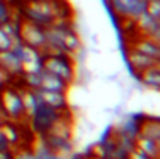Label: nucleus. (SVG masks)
Here are the masks:
<instances>
[{
    "label": "nucleus",
    "mask_w": 160,
    "mask_h": 159,
    "mask_svg": "<svg viewBox=\"0 0 160 159\" xmlns=\"http://www.w3.org/2000/svg\"><path fill=\"white\" fill-rule=\"evenodd\" d=\"M19 14L40 26L67 21L74 17V10L67 0H19Z\"/></svg>",
    "instance_id": "obj_1"
},
{
    "label": "nucleus",
    "mask_w": 160,
    "mask_h": 159,
    "mask_svg": "<svg viewBox=\"0 0 160 159\" xmlns=\"http://www.w3.org/2000/svg\"><path fill=\"white\" fill-rule=\"evenodd\" d=\"M0 112L5 121L12 123H28L24 118V109H22V100L19 93V86L14 81L9 80L0 83Z\"/></svg>",
    "instance_id": "obj_2"
},
{
    "label": "nucleus",
    "mask_w": 160,
    "mask_h": 159,
    "mask_svg": "<svg viewBox=\"0 0 160 159\" xmlns=\"http://www.w3.org/2000/svg\"><path fill=\"white\" fill-rule=\"evenodd\" d=\"M43 69L52 74L59 76L67 85H74L78 78V62L69 54H59V55H43L42 62Z\"/></svg>",
    "instance_id": "obj_3"
},
{
    "label": "nucleus",
    "mask_w": 160,
    "mask_h": 159,
    "mask_svg": "<svg viewBox=\"0 0 160 159\" xmlns=\"http://www.w3.org/2000/svg\"><path fill=\"white\" fill-rule=\"evenodd\" d=\"M110 14L117 21L134 19L145 10L146 0H105Z\"/></svg>",
    "instance_id": "obj_4"
},
{
    "label": "nucleus",
    "mask_w": 160,
    "mask_h": 159,
    "mask_svg": "<svg viewBox=\"0 0 160 159\" xmlns=\"http://www.w3.org/2000/svg\"><path fill=\"white\" fill-rule=\"evenodd\" d=\"M19 40L21 43L42 50L45 45V26H40L29 19L19 17Z\"/></svg>",
    "instance_id": "obj_5"
},
{
    "label": "nucleus",
    "mask_w": 160,
    "mask_h": 159,
    "mask_svg": "<svg viewBox=\"0 0 160 159\" xmlns=\"http://www.w3.org/2000/svg\"><path fill=\"white\" fill-rule=\"evenodd\" d=\"M122 47L124 48H134V50L146 54L153 59L160 61V41L153 40L148 36H141V35H129V36L122 38Z\"/></svg>",
    "instance_id": "obj_6"
},
{
    "label": "nucleus",
    "mask_w": 160,
    "mask_h": 159,
    "mask_svg": "<svg viewBox=\"0 0 160 159\" xmlns=\"http://www.w3.org/2000/svg\"><path fill=\"white\" fill-rule=\"evenodd\" d=\"M21 61V73H40L43 69V52L35 47L21 43L18 48H14Z\"/></svg>",
    "instance_id": "obj_7"
},
{
    "label": "nucleus",
    "mask_w": 160,
    "mask_h": 159,
    "mask_svg": "<svg viewBox=\"0 0 160 159\" xmlns=\"http://www.w3.org/2000/svg\"><path fill=\"white\" fill-rule=\"evenodd\" d=\"M132 33L134 35H141V36H148L153 40L160 41V21L153 19L152 16L143 10L139 16H136L132 19Z\"/></svg>",
    "instance_id": "obj_8"
},
{
    "label": "nucleus",
    "mask_w": 160,
    "mask_h": 159,
    "mask_svg": "<svg viewBox=\"0 0 160 159\" xmlns=\"http://www.w3.org/2000/svg\"><path fill=\"white\" fill-rule=\"evenodd\" d=\"M38 93L40 104L48 109H53L57 112H66V111L71 109L69 106V95L66 92H53V90H36Z\"/></svg>",
    "instance_id": "obj_9"
},
{
    "label": "nucleus",
    "mask_w": 160,
    "mask_h": 159,
    "mask_svg": "<svg viewBox=\"0 0 160 159\" xmlns=\"http://www.w3.org/2000/svg\"><path fill=\"white\" fill-rule=\"evenodd\" d=\"M0 74L11 81L21 74V61L14 48L0 50Z\"/></svg>",
    "instance_id": "obj_10"
},
{
    "label": "nucleus",
    "mask_w": 160,
    "mask_h": 159,
    "mask_svg": "<svg viewBox=\"0 0 160 159\" xmlns=\"http://www.w3.org/2000/svg\"><path fill=\"white\" fill-rule=\"evenodd\" d=\"M124 61H126V66L129 68L132 76L141 73L143 69L150 68V66H155L160 62L158 59H153L146 54H141V52L134 50V48H124Z\"/></svg>",
    "instance_id": "obj_11"
},
{
    "label": "nucleus",
    "mask_w": 160,
    "mask_h": 159,
    "mask_svg": "<svg viewBox=\"0 0 160 159\" xmlns=\"http://www.w3.org/2000/svg\"><path fill=\"white\" fill-rule=\"evenodd\" d=\"M0 135L5 145H9L11 149H16L19 145H28L22 140V131L19 123H12V121H4L0 124Z\"/></svg>",
    "instance_id": "obj_12"
},
{
    "label": "nucleus",
    "mask_w": 160,
    "mask_h": 159,
    "mask_svg": "<svg viewBox=\"0 0 160 159\" xmlns=\"http://www.w3.org/2000/svg\"><path fill=\"white\" fill-rule=\"evenodd\" d=\"M134 78L138 80V83L143 88L150 90V92H160V62L143 69L141 73L134 74Z\"/></svg>",
    "instance_id": "obj_13"
},
{
    "label": "nucleus",
    "mask_w": 160,
    "mask_h": 159,
    "mask_svg": "<svg viewBox=\"0 0 160 159\" xmlns=\"http://www.w3.org/2000/svg\"><path fill=\"white\" fill-rule=\"evenodd\" d=\"M19 86V85H18ZM19 93H21V100H22V109H24V118L31 119L36 114V111L40 109V99L36 90H29V88H22L19 86Z\"/></svg>",
    "instance_id": "obj_14"
},
{
    "label": "nucleus",
    "mask_w": 160,
    "mask_h": 159,
    "mask_svg": "<svg viewBox=\"0 0 160 159\" xmlns=\"http://www.w3.org/2000/svg\"><path fill=\"white\" fill-rule=\"evenodd\" d=\"M40 88L43 90H53V92H69L71 85H67L64 80H60L59 76L52 74V73L42 69L40 73Z\"/></svg>",
    "instance_id": "obj_15"
},
{
    "label": "nucleus",
    "mask_w": 160,
    "mask_h": 159,
    "mask_svg": "<svg viewBox=\"0 0 160 159\" xmlns=\"http://www.w3.org/2000/svg\"><path fill=\"white\" fill-rule=\"evenodd\" d=\"M132 145L136 149H139L143 154H146L150 159H160V142L141 137V135H136L134 140H132Z\"/></svg>",
    "instance_id": "obj_16"
},
{
    "label": "nucleus",
    "mask_w": 160,
    "mask_h": 159,
    "mask_svg": "<svg viewBox=\"0 0 160 159\" xmlns=\"http://www.w3.org/2000/svg\"><path fill=\"white\" fill-rule=\"evenodd\" d=\"M145 12L152 16L153 19L160 21V0H146Z\"/></svg>",
    "instance_id": "obj_17"
},
{
    "label": "nucleus",
    "mask_w": 160,
    "mask_h": 159,
    "mask_svg": "<svg viewBox=\"0 0 160 159\" xmlns=\"http://www.w3.org/2000/svg\"><path fill=\"white\" fill-rule=\"evenodd\" d=\"M14 16V10H12V5L9 3V0H0V24L9 21Z\"/></svg>",
    "instance_id": "obj_18"
},
{
    "label": "nucleus",
    "mask_w": 160,
    "mask_h": 159,
    "mask_svg": "<svg viewBox=\"0 0 160 159\" xmlns=\"http://www.w3.org/2000/svg\"><path fill=\"white\" fill-rule=\"evenodd\" d=\"M126 159H150V157L146 154H143L139 149H136L134 145H132V147L126 152Z\"/></svg>",
    "instance_id": "obj_19"
},
{
    "label": "nucleus",
    "mask_w": 160,
    "mask_h": 159,
    "mask_svg": "<svg viewBox=\"0 0 160 159\" xmlns=\"http://www.w3.org/2000/svg\"><path fill=\"white\" fill-rule=\"evenodd\" d=\"M5 48H12V40L5 35V31L0 28V50H5Z\"/></svg>",
    "instance_id": "obj_20"
},
{
    "label": "nucleus",
    "mask_w": 160,
    "mask_h": 159,
    "mask_svg": "<svg viewBox=\"0 0 160 159\" xmlns=\"http://www.w3.org/2000/svg\"><path fill=\"white\" fill-rule=\"evenodd\" d=\"M0 159H12V149L9 145H0Z\"/></svg>",
    "instance_id": "obj_21"
},
{
    "label": "nucleus",
    "mask_w": 160,
    "mask_h": 159,
    "mask_svg": "<svg viewBox=\"0 0 160 159\" xmlns=\"http://www.w3.org/2000/svg\"><path fill=\"white\" fill-rule=\"evenodd\" d=\"M88 159H103V157H95V156H90V154H88Z\"/></svg>",
    "instance_id": "obj_22"
},
{
    "label": "nucleus",
    "mask_w": 160,
    "mask_h": 159,
    "mask_svg": "<svg viewBox=\"0 0 160 159\" xmlns=\"http://www.w3.org/2000/svg\"><path fill=\"white\" fill-rule=\"evenodd\" d=\"M2 144H4V140H2V135H0V145H2Z\"/></svg>",
    "instance_id": "obj_23"
}]
</instances>
